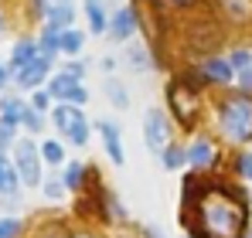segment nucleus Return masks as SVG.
I'll return each mask as SVG.
<instances>
[{"label":"nucleus","mask_w":252,"mask_h":238,"mask_svg":"<svg viewBox=\"0 0 252 238\" xmlns=\"http://www.w3.org/2000/svg\"><path fill=\"white\" fill-rule=\"evenodd\" d=\"M21 122H24L31 133H38V129H41V116H38L34 109H24V113H21Z\"/></svg>","instance_id":"26"},{"label":"nucleus","mask_w":252,"mask_h":238,"mask_svg":"<svg viewBox=\"0 0 252 238\" xmlns=\"http://www.w3.org/2000/svg\"><path fill=\"white\" fill-rule=\"evenodd\" d=\"M184 157L191 160V167H208L211 163V157H215V150H211V143H205V140H198Z\"/></svg>","instance_id":"15"},{"label":"nucleus","mask_w":252,"mask_h":238,"mask_svg":"<svg viewBox=\"0 0 252 238\" xmlns=\"http://www.w3.org/2000/svg\"><path fill=\"white\" fill-rule=\"evenodd\" d=\"M51 119H55V126H58L62 133H68V129L79 122V119H85V113H79L72 102H68V106H65V102H58V106H55V116H51Z\"/></svg>","instance_id":"10"},{"label":"nucleus","mask_w":252,"mask_h":238,"mask_svg":"<svg viewBox=\"0 0 252 238\" xmlns=\"http://www.w3.org/2000/svg\"><path fill=\"white\" fill-rule=\"evenodd\" d=\"M174 3H188V0H174Z\"/></svg>","instance_id":"36"},{"label":"nucleus","mask_w":252,"mask_h":238,"mask_svg":"<svg viewBox=\"0 0 252 238\" xmlns=\"http://www.w3.org/2000/svg\"><path fill=\"white\" fill-rule=\"evenodd\" d=\"M79 238H92V235H79Z\"/></svg>","instance_id":"37"},{"label":"nucleus","mask_w":252,"mask_h":238,"mask_svg":"<svg viewBox=\"0 0 252 238\" xmlns=\"http://www.w3.org/2000/svg\"><path fill=\"white\" fill-rule=\"evenodd\" d=\"M194 232L198 238H239L246 228V204L225 187H211L194 201Z\"/></svg>","instance_id":"1"},{"label":"nucleus","mask_w":252,"mask_h":238,"mask_svg":"<svg viewBox=\"0 0 252 238\" xmlns=\"http://www.w3.org/2000/svg\"><path fill=\"white\" fill-rule=\"evenodd\" d=\"M218 126L232 143L252 140V99L249 95H232L218 109Z\"/></svg>","instance_id":"2"},{"label":"nucleus","mask_w":252,"mask_h":238,"mask_svg":"<svg viewBox=\"0 0 252 238\" xmlns=\"http://www.w3.org/2000/svg\"><path fill=\"white\" fill-rule=\"evenodd\" d=\"M72 14H75V10H72V3H68V0H58V3L48 10V21H51V28H55V31H62V28H68V24H72Z\"/></svg>","instance_id":"11"},{"label":"nucleus","mask_w":252,"mask_h":238,"mask_svg":"<svg viewBox=\"0 0 252 238\" xmlns=\"http://www.w3.org/2000/svg\"><path fill=\"white\" fill-rule=\"evenodd\" d=\"M62 194H65V184H62V180H48V184H44V198L48 201H58Z\"/></svg>","instance_id":"27"},{"label":"nucleus","mask_w":252,"mask_h":238,"mask_svg":"<svg viewBox=\"0 0 252 238\" xmlns=\"http://www.w3.org/2000/svg\"><path fill=\"white\" fill-rule=\"evenodd\" d=\"M106 95H109V99H113V102H116L120 109H126V102H129V99H126V92H123V85H120V82H109V85H106Z\"/></svg>","instance_id":"25"},{"label":"nucleus","mask_w":252,"mask_h":238,"mask_svg":"<svg viewBox=\"0 0 252 238\" xmlns=\"http://www.w3.org/2000/svg\"><path fill=\"white\" fill-rule=\"evenodd\" d=\"M48 65H51V58H44V55L31 58L28 65H21V68H17V85H24V89H34V85H38V82L48 75Z\"/></svg>","instance_id":"7"},{"label":"nucleus","mask_w":252,"mask_h":238,"mask_svg":"<svg viewBox=\"0 0 252 238\" xmlns=\"http://www.w3.org/2000/svg\"><path fill=\"white\" fill-rule=\"evenodd\" d=\"M17 232H21V225L14 218H3L0 221V238H17Z\"/></svg>","instance_id":"28"},{"label":"nucleus","mask_w":252,"mask_h":238,"mask_svg":"<svg viewBox=\"0 0 252 238\" xmlns=\"http://www.w3.org/2000/svg\"><path fill=\"white\" fill-rule=\"evenodd\" d=\"M160 160H164V167H167V170H177V167H181V163H184V150H177V147H164V150H160Z\"/></svg>","instance_id":"20"},{"label":"nucleus","mask_w":252,"mask_h":238,"mask_svg":"<svg viewBox=\"0 0 252 238\" xmlns=\"http://www.w3.org/2000/svg\"><path fill=\"white\" fill-rule=\"evenodd\" d=\"M143 136H147V147L154 153H160L164 147L170 143V129H167V116L160 109H150L147 119H143Z\"/></svg>","instance_id":"5"},{"label":"nucleus","mask_w":252,"mask_h":238,"mask_svg":"<svg viewBox=\"0 0 252 238\" xmlns=\"http://www.w3.org/2000/svg\"><path fill=\"white\" fill-rule=\"evenodd\" d=\"M0 113H3V119H7V122H17V119H21V113H24V106H21V99L7 95V99H3V106H0Z\"/></svg>","instance_id":"19"},{"label":"nucleus","mask_w":252,"mask_h":238,"mask_svg":"<svg viewBox=\"0 0 252 238\" xmlns=\"http://www.w3.org/2000/svg\"><path fill=\"white\" fill-rule=\"evenodd\" d=\"M48 95L51 99H68L72 106H85L89 102V92H85V85L75 75H68V72H58L51 85H48Z\"/></svg>","instance_id":"4"},{"label":"nucleus","mask_w":252,"mask_h":238,"mask_svg":"<svg viewBox=\"0 0 252 238\" xmlns=\"http://www.w3.org/2000/svg\"><path fill=\"white\" fill-rule=\"evenodd\" d=\"M41 153H44V160H48V163H62V160H65V150H62V143H55V140H48V143H44Z\"/></svg>","instance_id":"23"},{"label":"nucleus","mask_w":252,"mask_h":238,"mask_svg":"<svg viewBox=\"0 0 252 238\" xmlns=\"http://www.w3.org/2000/svg\"><path fill=\"white\" fill-rule=\"evenodd\" d=\"M126 65H129L133 72H143V68H150L147 48H143V44H129V51H126Z\"/></svg>","instance_id":"18"},{"label":"nucleus","mask_w":252,"mask_h":238,"mask_svg":"<svg viewBox=\"0 0 252 238\" xmlns=\"http://www.w3.org/2000/svg\"><path fill=\"white\" fill-rule=\"evenodd\" d=\"M239 82H242V89H252V61L239 72Z\"/></svg>","instance_id":"32"},{"label":"nucleus","mask_w":252,"mask_h":238,"mask_svg":"<svg viewBox=\"0 0 252 238\" xmlns=\"http://www.w3.org/2000/svg\"><path fill=\"white\" fill-rule=\"evenodd\" d=\"M10 140H14V122L0 119V147H3V143H10Z\"/></svg>","instance_id":"30"},{"label":"nucleus","mask_w":252,"mask_h":238,"mask_svg":"<svg viewBox=\"0 0 252 238\" xmlns=\"http://www.w3.org/2000/svg\"><path fill=\"white\" fill-rule=\"evenodd\" d=\"M68 140H72L75 147H85V140H89V122H85V119H79V122L68 129Z\"/></svg>","instance_id":"22"},{"label":"nucleus","mask_w":252,"mask_h":238,"mask_svg":"<svg viewBox=\"0 0 252 238\" xmlns=\"http://www.w3.org/2000/svg\"><path fill=\"white\" fill-rule=\"evenodd\" d=\"M14 170H17V180H24L28 187H38L41 184V163H38V150L21 140L17 143V153H14Z\"/></svg>","instance_id":"3"},{"label":"nucleus","mask_w":252,"mask_h":238,"mask_svg":"<svg viewBox=\"0 0 252 238\" xmlns=\"http://www.w3.org/2000/svg\"><path fill=\"white\" fill-rule=\"evenodd\" d=\"M0 194L17 198V170H14V163H7L3 157H0Z\"/></svg>","instance_id":"12"},{"label":"nucleus","mask_w":252,"mask_h":238,"mask_svg":"<svg viewBox=\"0 0 252 238\" xmlns=\"http://www.w3.org/2000/svg\"><path fill=\"white\" fill-rule=\"evenodd\" d=\"M41 238H65V232L62 228H48V232H41Z\"/></svg>","instance_id":"34"},{"label":"nucleus","mask_w":252,"mask_h":238,"mask_svg":"<svg viewBox=\"0 0 252 238\" xmlns=\"http://www.w3.org/2000/svg\"><path fill=\"white\" fill-rule=\"evenodd\" d=\"M44 106H48V92H38L34 95V109H44Z\"/></svg>","instance_id":"33"},{"label":"nucleus","mask_w":252,"mask_h":238,"mask_svg":"<svg viewBox=\"0 0 252 238\" xmlns=\"http://www.w3.org/2000/svg\"><path fill=\"white\" fill-rule=\"evenodd\" d=\"M41 51H38V41H31V38H24V41H17L14 44V68H21V65H28L31 58H38Z\"/></svg>","instance_id":"14"},{"label":"nucleus","mask_w":252,"mask_h":238,"mask_svg":"<svg viewBox=\"0 0 252 238\" xmlns=\"http://www.w3.org/2000/svg\"><path fill=\"white\" fill-rule=\"evenodd\" d=\"M58 51H65V55H79V51H82V31L62 28V31H58Z\"/></svg>","instance_id":"13"},{"label":"nucleus","mask_w":252,"mask_h":238,"mask_svg":"<svg viewBox=\"0 0 252 238\" xmlns=\"http://www.w3.org/2000/svg\"><path fill=\"white\" fill-rule=\"evenodd\" d=\"M205 75H208L211 82H221V85H225V82L232 79V65L221 61V58H211L208 65H205Z\"/></svg>","instance_id":"17"},{"label":"nucleus","mask_w":252,"mask_h":238,"mask_svg":"<svg viewBox=\"0 0 252 238\" xmlns=\"http://www.w3.org/2000/svg\"><path fill=\"white\" fill-rule=\"evenodd\" d=\"M65 187L79 191L82 187V163H68V174H65Z\"/></svg>","instance_id":"24"},{"label":"nucleus","mask_w":252,"mask_h":238,"mask_svg":"<svg viewBox=\"0 0 252 238\" xmlns=\"http://www.w3.org/2000/svg\"><path fill=\"white\" fill-rule=\"evenodd\" d=\"M239 174L252 180V153H242V157H239Z\"/></svg>","instance_id":"31"},{"label":"nucleus","mask_w":252,"mask_h":238,"mask_svg":"<svg viewBox=\"0 0 252 238\" xmlns=\"http://www.w3.org/2000/svg\"><path fill=\"white\" fill-rule=\"evenodd\" d=\"M99 133L106 140V153L113 157V163H123V147H120V126L116 122H99Z\"/></svg>","instance_id":"8"},{"label":"nucleus","mask_w":252,"mask_h":238,"mask_svg":"<svg viewBox=\"0 0 252 238\" xmlns=\"http://www.w3.org/2000/svg\"><path fill=\"white\" fill-rule=\"evenodd\" d=\"M249 238H252V232H249Z\"/></svg>","instance_id":"38"},{"label":"nucleus","mask_w":252,"mask_h":238,"mask_svg":"<svg viewBox=\"0 0 252 238\" xmlns=\"http://www.w3.org/2000/svg\"><path fill=\"white\" fill-rule=\"evenodd\" d=\"M38 51H41L44 58H55V51H58V31H55V28H48V31H44Z\"/></svg>","instance_id":"21"},{"label":"nucleus","mask_w":252,"mask_h":238,"mask_svg":"<svg viewBox=\"0 0 252 238\" xmlns=\"http://www.w3.org/2000/svg\"><path fill=\"white\" fill-rule=\"evenodd\" d=\"M170 106H174V113H177V119H181L184 126L194 122V109H198V102H194V95H191L181 82L170 85Z\"/></svg>","instance_id":"6"},{"label":"nucleus","mask_w":252,"mask_h":238,"mask_svg":"<svg viewBox=\"0 0 252 238\" xmlns=\"http://www.w3.org/2000/svg\"><path fill=\"white\" fill-rule=\"evenodd\" d=\"M133 31H136V17H133V10H116V14H113V24H109L113 41H126Z\"/></svg>","instance_id":"9"},{"label":"nucleus","mask_w":252,"mask_h":238,"mask_svg":"<svg viewBox=\"0 0 252 238\" xmlns=\"http://www.w3.org/2000/svg\"><path fill=\"white\" fill-rule=\"evenodd\" d=\"M3 85H7V68L0 65V89H3Z\"/></svg>","instance_id":"35"},{"label":"nucleus","mask_w":252,"mask_h":238,"mask_svg":"<svg viewBox=\"0 0 252 238\" xmlns=\"http://www.w3.org/2000/svg\"><path fill=\"white\" fill-rule=\"evenodd\" d=\"M252 61V51H235V55H232V61H228V65H232V68H235V72H242V68H246V65H249Z\"/></svg>","instance_id":"29"},{"label":"nucleus","mask_w":252,"mask_h":238,"mask_svg":"<svg viewBox=\"0 0 252 238\" xmlns=\"http://www.w3.org/2000/svg\"><path fill=\"white\" fill-rule=\"evenodd\" d=\"M85 14H89V28H92V34H102V31H106V14H102L99 0H85Z\"/></svg>","instance_id":"16"}]
</instances>
